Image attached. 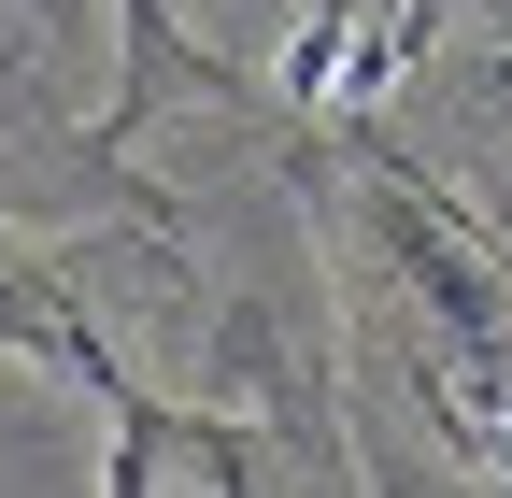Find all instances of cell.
<instances>
[{
	"label": "cell",
	"instance_id": "6da1fadb",
	"mask_svg": "<svg viewBox=\"0 0 512 498\" xmlns=\"http://www.w3.org/2000/svg\"><path fill=\"white\" fill-rule=\"evenodd\" d=\"M0 356H29V370H57V385H86V399H114L128 413V370H114V342L72 314V285H57L15 228H0Z\"/></svg>",
	"mask_w": 512,
	"mask_h": 498
},
{
	"label": "cell",
	"instance_id": "7a4b0ae2",
	"mask_svg": "<svg viewBox=\"0 0 512 498\" xmlns=\"http://www.w3.org/2000/svg\"><path fill=\"white\" fill-rule=\"evenodd\" d=\"M171 57H185V43H171V0H128V72H114V114H143Z\"/></svg>",
	"mask_w": 512,
	"mask_h": 498
}]
</instances>
